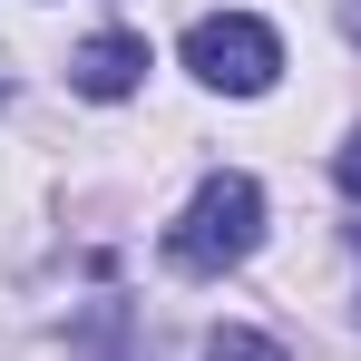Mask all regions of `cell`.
<instances>
[{
  "mask_svg": "<svg viewBox=\"0 0 361 361\" xmlns=\"http://www.w3.org/2000/svg\"><path fill=\"white\" fill-rule=\"evenodd\" d=\"M254 244H264V185L235 176V166H215V176L195 185V205L166 225V264L176 274H225Z\"/></svg>",
  "mask_w": 361,
  "mask_h": 361,
  "instance_id": "1",
  "label": "cell"
},
{
  "mask_svg": "<svg viewBox=\"0 0 361 361\" xmlns=\"http://www.w3.org/2000/svg\"><path fill=\"white\" fill-rule=\"evenodd\" d=\"M185 68H195L205 88H225V98H264L274 68H283V39H274L264 20H244V10H215V20L185 30Z\"/></svg>",
  "mask_w": 361,
  "mask_h": 361,
  "instance_id": "2",
  "label": "cell"
},
{
  "mask_svg": "<svg viewBox=\"0 0 361 361\" xmlns=\"http://www.w3.org/2000/svg\"><path fill=\"white\" fill-rule=\"evenodd\" d=\"M137 78H147V39H137V30H98V39L68 59V88H78V98H127Z\"/></svg>",
  "mask_w": 361,
  "mask_h": 361,
  "instance_id": "3",
  "label": "cell"
},
{
  "mask_svg": "<svg viewBox=\"0 0 361 361\" xmlns=\"http://www.w3.org/2000/svg\"><path fill=\"white\" fill-rule=\"evenodd\" d=\"M205 361H283V352H274L264 332H235V322H225V332H205Z\"/></svg>",
  "mask_w": 361,
  "mask_h": 361,
  "instance_id": "4",
  "label": "cell"
},
{
  "mask_svg": "<svg viewBox=\"0 0 361 361\" xmlns=\"http://www.w3.org/2000/svg\"><path fill=\"white\" fill-rule=\"evenodd\" d=\"M332 166H342V195H361V127L342 137V157H332Z\"/></svg>",
  "mask_w": 361,
  "mask_h": 361,
  "instance_id": "5",
  "label": "cell"
},
{
  "mask_svg": "<svg viewBox=\"0 0 361 361\" xmlns=\"http://www.w3.org/2000/svg\"><path fill=\"white\" fill-rule=\"evenodd\" d=\"M342 20H352V39H361V0H352V10H342Z\"/></svg>",
  "mask_w": 361,
  "mask_h": 361,
  "instance_id": "6",
  "label": "cell"
}]
</instances>
